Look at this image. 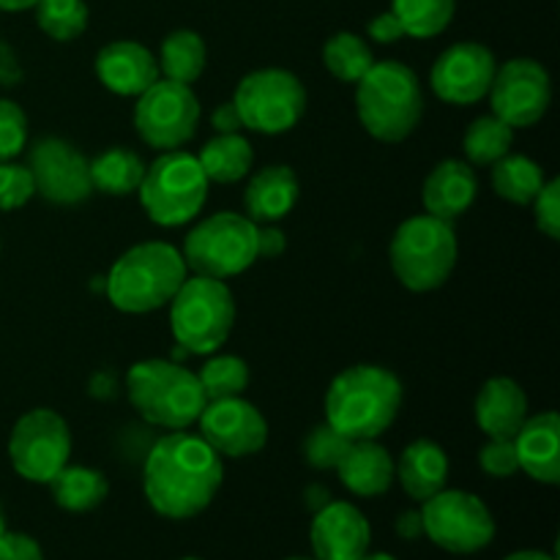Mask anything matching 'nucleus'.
<instances>
[{"label":"nucleus","instance_id":"obj_1","mask_svg":"<svg viewBox=\"0 0 560 560\" xmlns=\"http://www.w3.org/2000/svg\"><path fill=\"white\" fill-rule=\"evenodd\" d=\"M222 479V457L186 430L159 438L145 454V498L153 512L167 520H191L206 512Z\"/></svg>","mask_w":560,"mask_h":560},{"label":"nucleus","instance_id":"obj_2","mask_svg":"<svg viewBox=\"0 0 560 560\" xmlns=\"http://www.w3.org/2000/svg\"><path fill=\"white\" fill-rule=\"evenodd\" d=\"M402 408V383L392 370L355 364L339 372L326 394V421L350 441H377Z\"/></svg>","mask_w":560,"mask_h":560},{"label":"nucleus","instance_id":"obj_3","mask_svg":"<svg viewBox=\"0 0 560 560\" xmlns=\"http://www.w3.org/2000/svg\"><path fill=\"white\" fill-rule=\"evenodd\" d=\"M355 113L375 140H408L424 118V91L416 71L399 60H375L355 82Z\"/></svg>","mask_w":560,"mask_h":560},{"label":"nucleus","instance_id":"obj_4","mask_svg":"<svg viewBox=\"0 0 560 560\" xmlns=\"http://www.w3.org/2000/svg\"><path fill=\"white\" fill-rule=\"evenodd\" d=\"M189 277L184 255L164 241H145L126 249L107 273V295L126 315H148L173 301Z\"/></svg>","mask_w":560,"mask_h":560},{"label":"nucleus","instance_id":"obj_5","mask_svg":"<svg viewBox=\"0 0 560 560\" xmlns=\"http://www.w3.org/2000/svg\"><path fill=\"white\" fill-rule=\"evenodd\" d=\"M126 397L148 424L170 432L189 430L208 405L195 372L167 359L137 361L126 372Z\"/></svg>","mask_w":560,"mask_h":560},{"label":"nucleus","instance_id":"obj_6","mask_svg":"<svg viewBox=\"0 0 560 560\" xmlns=\"http://www.w3.org/2000/svg\"><path fill=\"white\" fill-rule=\"evenodd\" d=\"M388 257L402 288L430 293L443 288L457 268V233L452 222L421 213L399 224L388 246Z\"/></svg>","mask_w":560,"mask_h":560},{"label":"nucleus","instance_id":"obj_7","mask_svg":"<svg viewBox=\"0 0 560 560\" xmlns=\"http://www.w3.org/2000/svg\"><path fill=\"white\" fill-rule=\"evenodd\" d=\"M235 326V299L228 282L211 277H186L170 301V328L175 342L197 355L222 348Z\"/></svg>","mask_w":560,"mask_h":560},{"label":"nucleus","instance_id":"obj_8","mask_svg":"<svg viewBox=\"0 0 560 560\" xmlns=\"http://www.w3.org/2000/svg\"><path fill=\"white\" fill-rule=\"evenodd\" d=\"M211 180L202 173L200 162L191 153L164 151L151 167H145L137 189L142 208L151 222L162 228H180L202 211Z\"/></svg>","mask_w":560,"mask_h":560},{"label":"nucleus","instance_id":"obj_9","mask_svg":"<svg viewBox=\"0 0 560 560\" xmlns=\"http://www.w3.org/2000/svg\"><path fill=\"white\" fill-rule=\"evenodd\" d=\"M180 255L195 277H238L257 260V224L241 213H213L186 235Z\"/></svg>","mask_w":560,"mask_h":560},{"label":"nucleus","instance_id":"obj_10","mask_svg":"<svg viewBox=\"0 0 560 560\" xmlns=\"http://www.w3.org/2000/svg\"><path fill=\"white\" fill-rule=\"evenodd\" d=\"M424 536L452 556H474L495 539V517L479 495L443 487L421 503Z\"/></svg>","mask_w":560,"mask_h":560},{"label":"nucleus","instance_id":"obj_11","mask_svg":"<svg viewBox=\"0 0 560 560\" xmlns=\"http://www.w3.org/2000/svg\"><path fill=\"white\" fill-rule=\"evenodd\" d=\"M244 129L257 135H284L306 113V88L288 69H257L238 82L233 96Z\"/></svg>","mask_w":560,"mask_h":560},{"label":"nucleus","instance_id":"obj_12","mask_svg":"<svg viewBox=\"0 0 560 560\" xmlns=\"http://www.w3.org/2000/svg\"><path fill=\"white\" fill-rule=\"evenodd\" d=\"M200 124V98L191 85L159 77L148 91L137 96L135 129L153 151H178L195 137Z\"/></svg>","mask_w":560,"mask_h":560},{"label":"nucleus","instance_id":"obj_13","mask_svg":"<svg viewBox=\"0 0 560 560\" xmlns=\"http://www.w3.org/2000/svg\"><path fill=\"white\" fill-rule=\"evenodd\" d=\"M71 432L49 408L27 410L9 435V459L16 474L33 485H49L69 465Z\"/></svg>","mask_w":560,"mask_h":560},{"label":"nucleus","instance_id":"obj_14","mask_svg":"<svg viewBox=\"0 0 560 560\" xmlns=\"http://www.w3.org/2000/svg\"><path fill=\"white\" fill-rule=\"evenodd\" d=\"M33 189L52 206H80L93 195L91 159L60 137H42L27 151Z\"/></svg>","mask_w":560,"mask_h":560},{"label":"nucleus","instance_id":"obj_15","mask_svg":"<svg viewBox=\"0 0 560 560\" xmlns=\"http://www.w3.org/2000/svg\"><path fill=\"white\" fill-rule=\"evenodd\" d=\"M492 115L512 129H528L547 115L552 102V82L545 66L534 58H514L498 66L490 85Z\"/></svg>","mask_w":560,"mask_h":560},{"label":"nucleus","instance_id":"obj_16","mask_svg":"<svg viewBox=\"0 0 560 560\" xmlns=\"http://www.w3.org/2000/svg\"><path fill=\"white\" fill-rule=\"evenodd\" d=\"M200 432L197 435L219 454V457L244 459L255 457L268 443V421L260 410L244 397H230L208 402L202 408Z\"/></svg>","mask_w":560,"mask_h":560},{"label":"nucleus","instance_id":"obj_17","mask_svg":"<svg viewBox=\"0 0 560 560\" xmlns=\"http://www.w3.org/2000/svg\"><path fill=\"white\" fill-rule=\"evenodd\" d=\"M495 71L498 60L490 47L479 42H459L443 49L441 58L435 60L430 85L441 102L468 107L490 93Z\"/></svg>","mask_w":560,"mask_h":560},{"label":"nucleus","instance_id":"obj_18","mask_svg":"<svg viewBox=\"0 0 560 560\" xmlns=\"http://www.w3.org/2000/svg\"><path fill=\"white\" fill-rule=\"evenodd\" d=\"M310 545L317 560H359L370 552L372 528L359 506L331 501L317 509L310 528Z\"/></svg>","mask_w":560,"mask_h":560},{"label":"nucleus","instance_id":"obj_19","mask_svg":"<svg viewBox=\"0 0 560 560\" xmlns=\"http://www.w3.org/2000/svg\"><path fill=\"white\" fill-rule=\"evenodd\" d=\"M96 77L107 91L118 96H140L162 74L151 49L142 47L140 42L120 38L98 49Z\"/></svg>","mask_w":560,"mask_h":560},{"label":"nucleus","instance_id":"obj_20","mask_svg":"<svg viewBox=\"0 0 560 560\" xmlns=\"http://www.w3.org/2000/svg\"><path fill=\"white\" fill-rule=\"evenodd\" d=\"M520 470L539 485L560 481V419L556 410H545L525 419L514 435Z\"/></svg>","mask_w":560,"mask_h":560},{"label":"nucleus","instance_id":"obj_21","mask_svg":"<svg viewBox=\"0 0 560 560\" xmlns=\"http://www.w3.org/2000/svg\"><path fill=\"white\" fill-rule=\"evenodd\" d=\"M476 195H479V180H476L474 164L446 159L427 175L421 202L430 217L454 222L468 213V208L476 202Z\"/></svg>","mask_w":560,"mask_h":560},{"label":"nucleus","instance_id":"obj_22","mask_svg":"<svg viewBox=\"0 0 560 560\" xmlns=\"http://www.w3.org/2000/svg\"><path fill=\"white\" fill-rule=\"evenodd\" d=\"M474 416L487 438L512 441L528 419V397L512 377H490L476 394Z\"/></svg>","mask_w":560,"mask_h":560},{"label":"nucleus","instance_id":"obj_23","mask_svg":"<svg viewBox=\"0 0 560 560\" xmlns=\"http://www.w3.org/2000/svg\"><path fill=\"white\" fill-rule=\"evenodd\" d=\"M301 197L299 175L288 164H271V167L255 173L244 191L246 217L255 224H277L288 217Z\"/></svg>","mask_w":560,"mask_h":560},{"label":"nucleus","instance_id":"obj_24","mask_svg":"<svg viewBox=\"0 0 560 560\" xmlns=\"http://www.w3.org/2000/svg\"><path fill=\"white\" fill-rule=\"evenodd\" d=\"M339 481L359 498H377L392 490L394 459L377 441H353L342 463L337 465Z\"/></svg>","mask_w":560,"mask_h":560},{"label":"nucleus","instance_id":"obj_25","mask_svg":"<svg viewBox=\"0 0 560 560\" xmlns=\"http://www.w3.org/2000/svg\"><path fill=\"white\" fill-rule=\"evenodd\" d=\"M394 479L402 485L408 498L424 503L427 498L438 495L448 481V457L435 441L419 438L405 446L399 463H394Z\"/></svg>","mask_w":560,"mask_h":560},{"label":"nucleus","instance_id":"obj_26","mask_svg":"<svg viewBox=\"0 0 560 560\" xmlns=\"http://www.w3.org/2000/svg\"><path fill=\"white\" fill-rule=\"evenodd\" d=\"M49 490H52V501L58 503L66 512H93L96 506H102L109 495V481L102 470L85 468V465H66L52 481H49Z\"/></svg>","mask_w":560,"mask_h":560},{"label":"nucleus","instance_id":"obj_27","mask_svg":"<svg viewBox=\"0 0 560 560\" xmlns=\"http://www.w3.org/2000/svg\"><path fill=\"white\" fill-rule=\"evenodd\" d=\"M202 173L211 184H235L246 178L255 164V151L244 135H217L197 153Z\"/></svg>","mask_w":560,"mask_h":560},{"label":"nucleus","instance_id":"obj_28","mask_svg":"<svg viewBox=\"0 0 560 560\" xmlns=\"http://www.w3.org/2000/svg\"><path fill=\"white\" fill-rule=\"evenodd\" d=\"M159 74L164 80L180 82V85H191L202 77L208 63V47L202 42L200 33L189 31H173L170 36H164L162 49H159Z\"/></svg>","mask_w":560,"mask_h":560},{"label":"nucleus","instance_id":"obj_29","mask_svg":"<svg viewBox=\"0 0 560 560\" xmlns=\"http://www.w3.org/2000/svg\"><path fill=\"white\" fill-rule=\"evenodd\" d=\"M145 175V164L129 148H107L91 159V180L93 191H102L109 197L135 195Z\"/></svg>","mask_w":560,"mask_h":560},{"label":"nucleus","instance_id":"obj_30","mask_svg":"<svg viewBox=\"0 0 560 560\" xmlns=\"http://www.w3.org/2000/svg\"><path fill=\"white\" fill-rule=\"evenodd\" d=\"M547 184L545 170L530 156L523 153H506L492 164V189L498 197L514 202V206H530L541 186Z\"/></svg>","mask_w":560,"mask_h":560},{"label":"nucleus","instance_id":"obj_31","mask_svg":"<svg viewBox=\"0 0 560 560\" xmlns=\"http://www.w3.org/2000/svg\"><path fill=\"white\" fill-rule=\"evenodd\" d=\"M514 129L498 115H481L468 126L463 137V151L468 164L476 167H492L498 159L512 153Z\"/></svg>","mask_w":560,"mask_h":560},{"label":"nucleus","instance_id":"obj_32","mask_svg":"<svg viewBox=\"0 0 560 560\" xmlns=\"http://www.w3.org/2000/svg\"><path fill=\"white\" fill-rule=\"evenodd\" d=\"M323 63H326V69L331 71L339 82L355 85V82L372 69L375 55H372L370 44H366L359 33L342 31L334 33L326 42V47H323Z\"/></svg>","mask_w":560,"mask_h":560},{"label":"nucleus","instance_id":"obj_33","mask_svg":"<svg viewBox=\"0 0 560 560\" xmlns=\"http://www.w3.org/2000/svg\"><path fill=\"white\" fill-rule=\"evenodd\" d=\"M392 11L402 25L405 36L432 38L441 36L452 25L457 0H394Z\"/></svg>","mask_w":560,"mask_h":560},{"label":"nucleus","instance_id":"obj_34","mask_svg":"<svg viewBox=\"0 0 560 560\" xmlns=\"http://www.w3.org/2000/svg\"><path fill=\"white\" fill-rule=\"evenodd\" d=\"M197 381H200L208 402H217V399L244 397V392L249 388L252 372L249 364L238 355H217L197 372Z\"/></svg>","mask_w":560,"mask_h":560},{"label":"nucleus","instance_id":"obj_35","mask_svg":"<svg viewBox=\"0 0 560 560\" xmlns=\"http://www.w3.org/2000/svg\"><path fill=\"white\" fill-rule=\"evenodd\" d=\"M36 22L55 42H74L88 27L85 0H38Z\"/></svg>","mask_w":560,"mask_h":560},{"label":"nucleus","instance_id":"obj_36","mask_svg":"<svg viewBox=\"0 0 560 560\" xmlns=\"http://www.w3.org/2000/svg\"><path fill=\"white\" fill-rule=\"evenodd\" d=\"M350 443H353L350 438H345L328 421H323V424L312 427L310 435L304 438V457L315 470H337V465L348 454Z\"/></svg>","mask_w":560,"mask_h":560},{"label":"nucleus","instance_id":"obj_37","mask_svg":"<svg viewBox=\"0 0 560 560\" xmlns=\"http://www.w3.org/2000/svg\"><path fill=\"white\" fill-rule=\"evenodd\" d=\"M27 145V118L20 104L0 98V164L14 162Z\"/></svg>","mask_w":560,"mask_h":560},{"label":"nucleus","instance_id":"obj_38","mask_svg":"<svg viewBox=\"0 0 560 560\" xmlns=\"http://www.w3.org/2000/svg\"><path fill=\"white\" fill-rule=\"evenodd\" d=\"M33 195L36 189H33V178L25 164H0V211H16L27 206Z\"/></svg>","mask_w":560,"mask_h":560},{"label":"nucleus","instance_id":"obj_39","mask_svg":"<svg viewBox=\"0 0 560 560\" xmlns=\"http://www.w3.org/2000/svg\"><path fill=\"white\" fill-rule=\"evenodd\" d=\"M479 465L492 479H512L514 474H520L514 438L512 441H506V438H490V443L479 452Z\"/></svg>","mask_w":560,"mask_h":560},{"label":"nucleus","instance_id":"obj_40","mask_svg":"<svg viewBox=\"0 0 560 560\" xmlns=\"http://www.w3.org/2000/svg\"><path fill=\"white\" fill-rule=\"evenodd\" d=\"M530 206H534L536 228L541 230V235H547L550 241H558L560 238V180L558 178L547 180Z\"/></svg>","mask_w":560,"mask_h":560},{"label":"nucleus","instance_id":"obj_41","mask_svg":"<svg viewBox=\"0 0 560 560\" xmlns=\"http://www.w3.org/2000/svg\"><path fill=\"white\" fill-rule=\"evenodd\" d=\"M0 560H44V550L33 536L5 528L0 536Z\"/></svg>","mask_w":560,"mask_h":560},{"label":"nucleus","instance_id":"obj_42","mask_svg":"<svg viewBox=\"0 0 560 560\" xmlns=\"http://www.w3.org/2000/svg\"><path fill=\"white\" fill-rule=\"evenodd\" d=\"M288 252V235L277 224H257V260H277Z\"/></svg>","mask_w":560,"mask_h":560},{"label":"nucleus","instance_id":"obj_43","mask_svg":"<svg viewBox=\"0 0 560 560\" xmlns=\"http://www.w3.org/2000/svg\"><path fill=\"white\" fill-rule=\"evenodd\" d=\"M366 33H370L372 42L377 44H394L405 36L402 25H399V20L394 16V11H383V14H377L375 20L366 25Z\"/></svg>","mask_w":560,"mask_h":560},{"label":"nucleus","instance_id":"obj_44","mask_svg":"<svg viewBox=\"0 0 560 560\" xmlns=\"http://www.w3.org/2000/svg\"><path fill=\"white\" fill-rule=\"evenodd\" d=\"M211 124L217 129V135H238V131H244V120H241L235 102L219 104L211 115Z\"/></svg>","mask_w":560,"mask_h":560},{"label":"nucleus","instance_id":"obj_45","mask_svg":"<svg viewBox=\"0 0 560 560\" xmlns=\"http://www.w3.org/2000/svg\"><path fill=\"white\" fill-rule=\"evenodd\" d=\"M397 534L399 539L416 541L424 536V523H421V512H402L397 517Z\"/></svg>","mask_w":560,"mask_h":560},{"label":"nucleus","instance_id":"obj_46","mask_svg":"<svg viewBox=\"0 0 560 560\" xmlns=\"http://www.w3.org/2000/svg\"><path fill=\"white\" fill-rule=\"evenodd\" d=\"M326 503H331V492L326 490V487L320 485H312L310 490H306V506L312 509V512H317V509H323Z\"/></svg>","mask_w":560,"mask_h":560},{"label":"nucleus","instance_id":"obj_47","mask_svg":"<svg viewBox=\"0 0 560 560\" xmlns=\"http://www.w3.org/2000/svg\"><path fill=\"white\" fill-rule=\"evenodd\" d=\"M503 560H556V556L541 550H520V552H512V556H506Z\"/></svg>","mask_w":560,"mask_h":560},{"label":"nucleus","instance_id":"obj_48","mask_svg":"<svg viewBox=\"0 0 560 560\" xmlns=\"http://www.w3.org/2000/svg\"><path fill=\"white\" fill-rule=\"evenodd\" d=\"M38 0H0V11H27L36 9Z\"/></svg>","mask_w":560,"mask_h":560},{"label":"nucleus","instance_id":"obj_49","mask_svg":"<svg viewBox=\"0 0 560 560\" xmlns=\"http://www.w3.org/2000/svg\"><path fill=\"white\" fill-rule=\"evenodd\" d=\"M359 560H397V558L386 556V552H366V556L359 558Z\"/></svg>","mask_w":560,"mask_h":560},{"label":"nucleus","instance_id":"obj_50","mask_svg":"<svg viewBox=\"0 0 560 560\" xmlns=\"http://www.w3.org/2000/svg\"><path fill=\"white\" fill-rule=\"evenodd\" d=\"M5 534V514H3V506H0V536Z\"/></svg>","mask_w":560,"mask_h":560},{"label":"nucleus","instance_id":"obj_51","mask_svg":"<svg viewBox=\"0 0 560 560\" xmlns=\"http://www.w3.org/2000/svg\"><path fill=\"white\" fill-rule=\"evenodd\" d=\"M284 560H317V558H284Z\"/></svg>","mask_w":560,"mask_h":560},{"label":"nucleus","instance_id":"obj_52","mask_svg":"<svg viewBox=\"0 0 560 560\" xmlns=\"http://www.w3.org/2000/svg\"><path fill=\"white\" fill-rule=\"evenodd\" d=\"M178 560H202V558H178Z\"/></svg>","mask_w":560,"mask_h":560}]
</instances>
